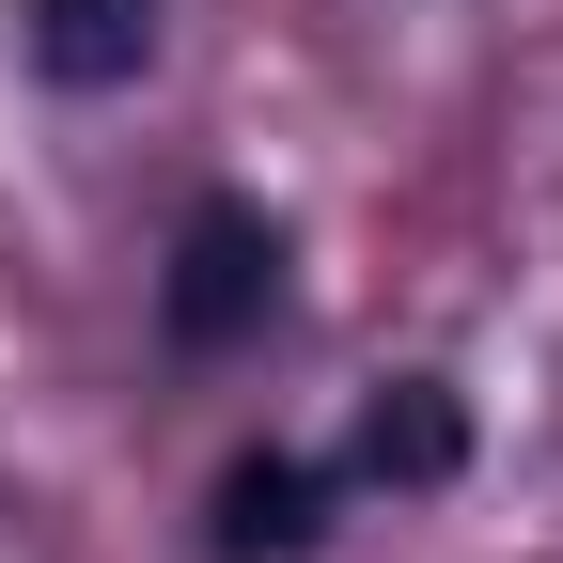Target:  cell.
<instances>
[{
    "label": "cell",
    "mask_w": 563,
    "mask_h": 563,
    "mask_svg": "<svg viewBox=\"0 0 563 563\" xmlns=\"http://www.w3.org/2000/svg\"><path fill=\"white\" fill-rule=\"evenodd\" d=\"M282 313V220L235 188H203L173 220V266H157V344L173 361H235V344Z\"/></svg>",
    "instance_id": "obj_1"
},
{
    "label": "cell",
    "mask_w": 563,
    "mask_h": 563,
    "mask_svg": "<svg viewBox=\"0 0 563 563\" xmlns=\"http://www.w3.org/2000/svg\"><path fill=\"white\" fill-rule=\"evenodd\" d=\"M454 470H470V407H454L439 376H407V391L361 407V439H344L329 485H454Z\"/></svg>",
    "instance_id": "obj_4"
},
{
    "label": "cell",
    "mask_w": 563,
    "mask_h": 563,
    "mask_svg": "<svg viewBox=\"0 0 563 563\" xmlns=\"http://www.w3.org/2000/svg\"><path fill=\"white\" fill-rule=\"evenodd\" d=\"M157 32H173V0H32L16 16V47H32L47 95H125L141 63H157Z\"/></svg>",
    "instance_id": "obj_2"
},
{
    "label": "cell",
    "mask_w": 563,
    "mask_h": 563,
    "mask_svg": "<svg viewBox=\"0 0 563 563\" xmlns=\"http://www.w3.org/2000/svg\"><path fill=\"white\" fill-rule=\"evenodd\" d=\"M329 532V470L313 454H251L220 470V501H203V563H298Z\"/></svg>",
    "instance_id": "obj_3"
}]
</instances>
